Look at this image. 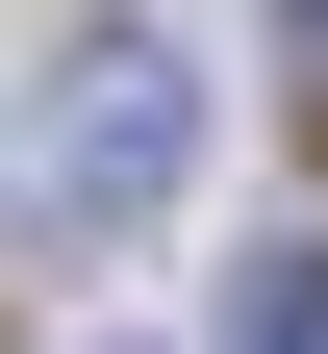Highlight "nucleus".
Instances as JSON below:
<instances>
[{
    "label": "nucleus",
    "mask_w": 328,
    "mask_h": 354,
    "mask_svg": "<svg viewBox=\"0 0 328 354\" xmlns=\"http://www.w3.org/2000/svg\"><path fill=\"white\" fill-rule=\"evenodd\" d=\"M177 177H202V51L177 26H76L51 102H26V203L76 253H126V228H177Z\"/></svg>",
    "instance_id": "1"
},
{
    "label": "nucleus",
    "mask_w": 328,
    "mask_h": 354,
    "mask_svg": "<svg viewBox=\"0 0 328 354\" xmlns=\"http://www.w3.org/2000/svg\"><path fill=\"white\" fill-rule=\"evenodd\" d=\"M227 329H253V354H328V253H253V279H227Z\"/></svg>",
    "instance_id": "2"
},
{
    "label": "nucleus",
    "mask_w": 328,
    "mask_h": 354,
    "mask_svg": "<svg viewBox=\"0 0 328 354\" xmlns=\"http://www.w3.org/2000/svg\"><path fill=\"white\" fill-rule=\"evenodd\" d=\"M278 26H303V51H328V0H278Z\"/></svg>",
    "instance_id": "3"
}]
</instances>
